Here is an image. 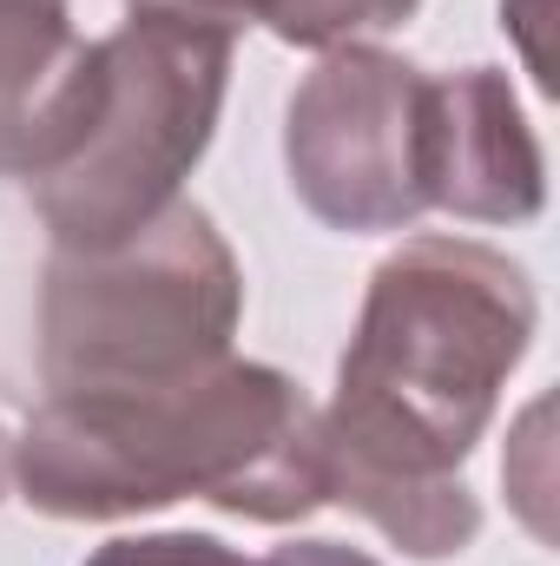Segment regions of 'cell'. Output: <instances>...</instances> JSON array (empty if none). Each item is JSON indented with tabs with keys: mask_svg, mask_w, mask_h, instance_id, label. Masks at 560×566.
Wrapping results in <instances>:
<instances>
[{
	"mask_svg": "<svg viewBox=\"0 0 560 566\" xmlns=\"http://www.w3.org/2000/svg\"><path fill=\"white\" fill-rule=\"evenodd\" d=\"M13 488L46 521H126L172 501L290 527L323 507L317 402L271 363L218 356L139 389H60L13 434Z\"/></svg>",
	"mask_w": 560,
	"mask_h": 566,
	"instance_id": "2",
	"label": "cell"
},
{
	"mask_svg": "<svg viewBox=\"0 0 560 566\" xmlns=\"http://www.w3.org/2000/svg\"><path fill=\"white\" fill-rule=\"evenodd\" d=\"M283 171L330 231H409L428 211V73L370 40L323 53L290 93Z\"/></svg>",
	"mask_w": 560,
	"mask_h": 566,
	"instance_id": "5",
	"label": "cell"
},
{
	"mask_svg": "<svg viewBox=\"0 0 560 566\" xmlns=\"http://www.w3.org/2000/svg\"><path fill=\"white\" fill-rule=\"evenodd\" d=\"M528 271L481 238H403L363 290L323 428V501L363 514L409 560L475 547L462 461L535 343Z\"/></svg>",
	"mask_w": 560,
	"mask_h": 566,
	"instance_id": "1",
	"label": "cell"
},
{
	"mask_svg": "<svg viewBox=\"0 0 560 566\" xmlns=\"http://www.w3.org/2000/svg\"><path fill=\"white\" fill-rule=\"evenodd\" d=\"M133 13H158V20H185V27H211V33H238L258 20V0H126Z\"/></svg>",
	"mask_w": 560,
	"mask_h": 566,
	"instance_id": "10",
	"label": "cell"
},
{
	"mask_svg": "<svg viewBox=\"0 0 560 566\" xmlns=\"http://www.w3.org/2000/svg\"><path fill=\"white\" fill-rule=\"evenodd\" d=\"M245 566H383V560H370L363 547H343V541H290V547H271L265 560Z\"/></svg>",
	"mask_w": 560,
	"mask_h": 566,
	"instance_id": "11",
	"label": "cell"
},
{
	"mask_svg": "<svg viewBox=\"0 0 560 566\" xmlns=\"http://www.w3.org/2000/svg\"><path fill=\"white\" fill-rule=\"evenodd\" d=\"M548 158L501 66L428 80V211L468 224H535Z\"/></svg>",
	"mask_w": 560,
	"mask_h": 566,
	"instance_id": "6",
	"label": "cell"
},
{
	"mask_svg": "<svg viewBox=\"0 0 560 566\" xmlns=\"http://www.w3.org/2000/svg\"><path fill=\"white\" fill-rule=\"evenodd\" d=\"M86 566H245V554L218 534H120Z\"/></svg>",
	"mask_w": 560,
	"mask_h": 566,
	"instance_id": "9",
	"label": "cell"
},
{
	"mask_svg": "<svg viewBox=\"0 0 560 566\" xmlns=\"http://www.w3.org/2000/svg\"><path fill=\"white\" fill-rule=\"evenodd\" d=\"M231 33L133 13L100 40V86L73 151L27 185L53 251H106L145 231L218 133Z\"/></svg>",
	"mask_w": 560,
	"mask_h": 566,
	"instance_id": "4",
	"label": "cell"
},
{
	"mask_svg": "<svg viewBox=\"0 0 560 566\" xmlns=\"http://www.w3.org/2000/svg\"><path fill=\"white\" fill-rule=\"evenodd\" d=\"M416 7L422 0H258V20L278 33L283 46L336 53V46H363V33L403 27Z\"/></svg>",
	"mask_w": 560,
	"mask_h": 566,
	"instance_id": "8",
	"label": "cell"
},
{
	"mask_svg": "<svg viewBox=\"0 0 560 566\" xmlns=\"http://www.w3.org/2000/svg\"><path fill=\"white\" fill-rule=\"evenodd\" d=\"M7 488H13V434L0 422V501H7Z\"/></svg>",
	"mask_w": 560,
	"mask_h": 566,
	"instance_id": "12",
	"label": "cell"
},
{
	"mask_svg": "<svg viewBox=\"0 0 560 566\" xmlns=\"http://www.w3.org/2000/svg\"><path fill=\"white\" fill-rule=\"evenodd\" d=\"M245 271L205 205L172 198L106 251H53L40 271V376L60 389H139L231 356Z\"/></svg>",
	"mask_w": 560,
	"mask_h": 566,
	"instance_id": "3",
	"label": "cell"
},
{
	"mask_svg": "<svg viewBox=\"0 0 560 566\" xmlns=\"http://www.w3.org/2000/svg\"><path fill=\"white\" fill-rule=\"evenodd\" d=\"M100 40H80L66 0H0V178L40 185L86 126Z\"/></svg>",
	"mask_w": 560,
	"mask_h": 566,
	"instance_id": "7",
	"label": "cell"
}]
</instances>
